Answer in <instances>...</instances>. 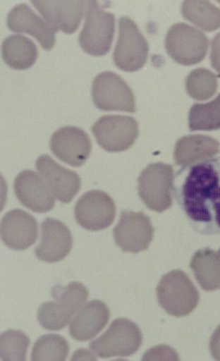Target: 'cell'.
<instances>
[{
  "instance_id": "6da1fadb",
  "label": "cell",
  "mask_w": 220,
  "mask_h": 361,
  "mask_svg": "<svg viewBox=\"0 0 220 361\" xmlns=\"http://www.w3.org/2000/svg\"><path fill=\"white\" fill-rule=\"evenodd\" d=\"M178 200L197 231L220 233V158L192 166Z\"/></svg>"
},
{
  "instance_id": "7a4b0ae2",
  "label": "cell",
  "mask_w": 220,
  "mask_h": 361,
  "mask_svg": "<svg viewBox=\"0 0 220 361\" xmlns=\"http://www.w3.org/2000/svg\"><path fill=\"white\" fill-rule=\"evenodd\" d=\"M51 293L55 301L47 302L39 307L38 322L43 328L50 331L63 329L72 321L89 297L85 286L72 282L66 287H54Z\"/></svg>"
},
{
  "instance_id": "3957f363",
  "label": "cell",
  "mask_w": 220,
  "mask_h": 361,
  "mask_svg": "<svg viewBox=\"0 0 220 361\" xmlns=\"http://www.w3.org/2000/svg\"><path fill=\"white\" fill-rule=\"evenodd\" d=\"M158 302L169 314L181 317L194 311L200 295L190 277L182 270H173L161 277L157 288Z\"/></svg>"
},
{
  "instance_id": "277c9868",
  "label": "cell",
  "mask_w": 220,
  "mask_h": 361,
  "mask_svg": "<svg viewBox=\"0 0 220 361\" xmlns=\"http://www.w3.org/2000/svg\"><path fill=\"white\" fill-rule=\"evenodd\" d=\"M175 173L173 166L163 163L149 164L138 179V192L149 209L163 212L173 204Z\"/></svg>"
},
{
  "instance_id": "5b68a950",
  "label": "cell",
  "mask_w": 220,
  "mask_h": 361,
  "mask_svg": "<svg viewBox=\"0 0 220 361\" xmlns=\"http://www.w3.org/2000/svg\"><path fill=\"white\" fill-rule=\"evenodd\" d=\"M115 16L105 11L97 1H87V17L79 36V44L93 56H102L110 50L115 32Z\"/></svg>"
},
{
  "instance_id": "8992f818",
  "label": "cell",
  "mask_w": 220,
  "mask_h": 361,
  "mask_svg": "<svg viewBox=\"0 0 220 361\" xmlns=\"http://www.w3.org/2000/svg\"><path fill=\"white\" fill-rule=\"evenodd\" d=\"M142 343L139 327L128 319H116L109 329L91 343V348L102 358L133 355Z\"/></svg>"
},
{
  "instance_id": "52a82bcc",
  "label": "cell",
  "mask_w": 220,
  "mask_h": 361,
  "mask_svg": "<svg viewBox=\"0 0 220 361\" xmlns=\"http://www.w3.org/2000/svg\"><path fill=\"white\" fill-rule=\"evenodd\" d=\"M165 48L171 59L178 64L192 66L205 58L209 39L195 27L177 23L171 26L167 32Z\"/></svg>"
},
{
  "instance_id": "ba28073f",
  "label": "cell",
  "mask_w": 220,
  "mask_h": 361,
  "mask_svg": "<svg viewBox=\"0 0 220 361\" xmlns=\"http://www.w3.org/2000/svg\"><path fill=\"white\" fill-rule=\"evenodd\" d=\"M148 54V42L134 20L121 17L118 39L113 56L115 65L126 72L140 71L145 66Z\"/></svg>"
},
{
  "instance_id": "9c48e42d",
  "label": "cell",
  "mask_w": 220,
  "mask_h": 361,
  "mask_svg": "<svg viewBox=\"0 0 220 361\" xmlns=\"http://www.w3.org/2000/svg\"><path fill=\"white\" fill-rule=\"evenodd\" d=\"M92 131L100 147L110 152L128 149L140 135L134 118L122 115L102 116L93 124Z\"/></svg>"
},
{
  "instance_id": "30bf717a",
  "label": "cell",
  "mask_w": 220,
  "mask_h": 361,
  "mask_svg": "<svg viewBox=\"0 0 220 361\" xmlns=\"http://www.w3.org/2000/svg\"><path fill=\"white\" fill-rule=\"evenodd\" d=\"M92 96L94 105L101 110L135 112V99L132 89L115 73L103 72L96 76Z\"/></svg>"
},
{
  "instance_id": "8fae6325",
  "label": "cell",
  "mask_w": 220,
  "mask_h": 361,
  "mask_svg": "<svg viewBox=\"0 0 220 361\" xmlns=\"http://www.w3.org/2000/svg\"><path fill=\"white\" fill-rule=\"evenodd\" d=\"M114 200L102 190L86 192L74 208L78 224L90 231H100L112 225L116 215Z\"/></svg>"
},
{
  "instance_id": "7c38bea8",
  "label": "cell",
  "mask_w": 220,
  "mask_h": 361,
  "mask_svg": "<svg viewBox=\"0 0 220 361\" xmlns=\"http://www.w3.org/2000/svg\"><path fill=\"white\" fill-rule=\"evenodd\" d=\"M154 228L145 214L122 212L113 231L116 244L123 252L139 253L147 250L154 238Z\"/></svg>"
},
{
  "instance_id": "4fadbf2b",
  "label": "cell",
  "mask_w": 220,
  "mask_h": 361,
  "mask_svg": "<svg viewBox=\"0 0 220 361\" xmlns=\"http://www.w3.org/2000/svg\"><path fill=\"white\" fill-rule=\"evenodd\" d=\"M32 4L55 32L66 34L77 31L87 6L84 0H33Z\"/></svg>"
},
{
  "instance_id": "5bb4252c",
  "label": "cell",
  "mask_w": 220,
  "mask_h": 361,
  "mask_svg": "<svg viewBox=\"0 0 220 361\" xmlns=\"http://www.w3.org/2000/svg\"><path fill=\"white\" fill-rule=\"evenodd\" d=\"M50 147L61 161L80 166L90 157L92 144L84 130L75 127L61 128L53 134Z\"/></svg>"
},
{
  "instance_id": "9a60e30c",
  "label": "cell",
  "mask_w": 220,
  "mask_h": 361,
  "mask_svg": "<svg viewBox=\"0 0 220 361\" xmlns=\"http://www.w3.org/2000/svg\"><path fill=\"white\" fill-rule=\"evenodd\" d=\"M36 169L43 178L53 196L61 203L71 202L79 192L81 180L73 171L66 169L48 155L39 157Z\"/></svg>"
},
{
  "instance_id": "2e32d148",
  "label": "cell",
  "mask_w": 220,
  "mask_h": 361,
  "mask_svg": "<svg viewBox=\"0 0 220 361\" xmlns=\"http://www.w3.org/2000/svg\"><path fill=\"white\" fill-rule=\"evenodd\" d=\"M0 233L6 246L16 251H23L35 244L37 240V221L23 210H12L3 218Z\"/></svg>"
},
{
  "instance_id": "e0dca14e",
  "label": "cell",
  "mask_w": 220,
  "mask_h": 361,
  "mask_svg": "<svg viewBox=\"0 0 220 361\" xmlns=\"http://www.w3.org/2000/svg\"><path fill=\"white\" fill-rule=\"evenodd\" d=\"M73 244L71 232L63 222L47 218L41 224V242L35 254L41 261L58 262L70 254Z\"/></svg>"
},
{
  "instance_id": "ac0fdd59",
  "label": "cell",
  "mask_w": 220,
  "mask_h": 361,
  "mask_svg": "<svg viewBox=\"0 0 220 361\" xmlns=\"http://www.w3.org/2000/svg\"><path fill=\"white\" fill-rule=\"evenodd\" d=\"M15 192L20 202L34 212L46 213L54 207L53 194L43 178L35 171L19 173L15 180Z\"/></svg>"
},
{
  "instance_id": "d6986e66",
  "label": "cell",
  "mask_w": 220,
  "mask_h": 361,
  "mask_svg": "<svg viewBox=\"0 0 220 361\" xmlns=\"http://www.w3.org/2000/svg\"><path fill=\"white\" fill-rule=\"evenodd\" d=\"M6 24L12 32L32 35L47 51L55 44V31L26 4L16 5L8 13Z\"/></svg>"
},
{
  "instance_id": "ffe728a7",
  "label": "cell",
  "mask_w": 220,
  "mask_h": 361,
  "mask_svg": "<svg viewBox=\"0 0 220 361\" xmlns=\"http://www.w3.org/2000/svg\"><path fill=\"white\" fill-rule=\"evenodd\" d=\"M110 317L107 305L101 301L87 303L74 317L70 327L71 336L78 341H88L106 327Z\"/></svg>"
},
{
  "instance_id": "44dd1931",
  "label": "cell",
  "mask_w": 220,
  "mask_h": 361,
  "mask_svg": "<svg viewBox=\"0 0 220 361\" xmlns=\"http://www.w3.org/2000/svg\"><path fill=\"white\" fill-rule=\"evenodd\" d=\"M220 151V145L207 135L185 136L177 141L174 150L176 164L187 168L208 161Z\"/></svg>"
},
{
  "instance_id": "7402d4cb",
  "label": "cell",
  "mask_w": 220,
  "mask_h": 361,
  "mask_svg": "<svg viewBox=\"0 0 220 361\" xmlns=\"http://www.w3.org/2000/svg\"><path fill=\"white\" fill-rule=\"evenodd\" d=\"M37 47L23 35H11L2 44L3 59L6 65L18 71L32 67L38 58Z\"/></svg>"
},
{
  "instance_id": "603a6c76",
  "label": "cell",
  "mask_w": 220,
  "mask_h": 361,
  "mask_svg": "<svg viewBox=\"0 0 220 361\" xmlns=\"http://www.w3.org/2000/svg\"><path fill=\"white\" fill-rule=\"evenodd\" d=\"M190 266L196 280L204 290L213 291L219 288L218 253L210 248L199 250L192 256Z\"/></svg>"
},
{
  "instance_id": "cb8c5ba5",
  "label": "cell",
  "mask_w": 220,
  "mask_h": 361,
  "mask_svg": "<svg viewBox=\"0 0 220 361\" xmlns=\"http://www.w3.org/2000/svg\"><path fill=\"white\" fill-rule=\"evenodd\" d=\"M183 17L206 32L220 27V8L205 0H187L182 5Z\"/></svg>"
},
{
  "instance_id": "d4e9b609",
  "label": "cell",
  "mask_w": 220,
  "mask_h": 361,
  "mask_svg": "<svg viewBox=\"0 0 220 361\" xmlns=\"http://www.w3.org/2000/svg\"><path fill=\"white\" fill-rule=\"evenodd\" d=\"M190 130H216L220 129V94L205 104H195L190 110Z\"/></svg>"
},
{
  "instance_id": "484cf974",
  "label": "cell",
  "mask_w": 220,
  "mask_h": 361,
  "mask_svg": "<svg viewBox=\"0 0 220 361\" xmlns=\"http://www.w3.org/2000/svg\"><path fill=\"white\" fill-rule=\"evenodd\" d=\"M70 352L66 339L59 335H45L40 337L34 344L31 360H66Z\"/></svg>"
},
{
  "instance_id": "4316f807",
  "label": "cell",
  "mask_w": 220,
  "mask_h": 361,
  "mask_svg": "<svg viewBox=\"0 0 220 361\" xmlns=\"http://www.w3.org/2000/svg\"><path fill=\"white\" fill-rule=\"evenodd\" d=\"M218 89V80L214 73L206 68L192 71L185 79V90L191 98L204 101L212 98Z\"/></svg>"
},
{
  "instance_id": "83f0119b",
  "label": "cell",
  "mask_w": 220,
  "mask_h": 361,
  "mask_svg": "<svg viewBox=\"0 0 220 361\" xmlns=\"http://www.w3.org/2000/svg\"><path fill=\"white\" fill-rule=\"evenodd\" d=\"M30 339L23 331L8 330L0 336V357L6 361H24Z\"/></svg>"
},
{
  "instance_id": "f1b7e54d",
  "label": "cell",
  "mask_w": 220,
  "mask_h": 361,
  "mask_svg": "<svg viewBox=\"0 0 220 361\" xmlns=\"http://www.w3.org/2000/svg\"><path fill=\"white\" fill-rule=\"evenodd\" d=\"M143 360H178V354L176 351L167 345H159L154 347L148 352L144 354Z\"/></svg>"
},
{
  "instance_id": "f546056e",
  "label": "cell",
  "mask_w": 220,
  "mask_h": 361,
  "mask_svg": "<svg viewBox=\"0 0 220 361\" xmlns=\"http://www.w3.org/2000/svg\"><path fill=\"white\" fill-rule=\"evenodd\" d=\"M210 59L212 67L220 74V32L212 39Z\"/></svg>"
},
{
  "instance_id": "4dcf8cb0",
  "label": "cell",
  "mask_w": 220,
  "mask_h": 361,
  "mask_svg": "<svg viewBox=\"0 0 220 361\" xmlns=\"http://www.w3.org/2000/svg\"><path fill=\"white\" fill-rule=\"evenodd\" d=\"M209 349L212 357L216 360H220V325L212 336Z\"/></svg>"
},
{
  "instance_id": "1f68e13d",
  "label": "cell",
  "mask_w": 220,
  "mask_h": 361,
  "mask_svg": "<svg viewBox=\"0 0 220 361\" xmlns=\"http://www.w3.org/2000/svg\"><path fill=\"white\" fill-rule=\"evenodd\" d=\"M218 257H219V286H220V250L218 252Z\"/></svg>"
}]
</instances>
